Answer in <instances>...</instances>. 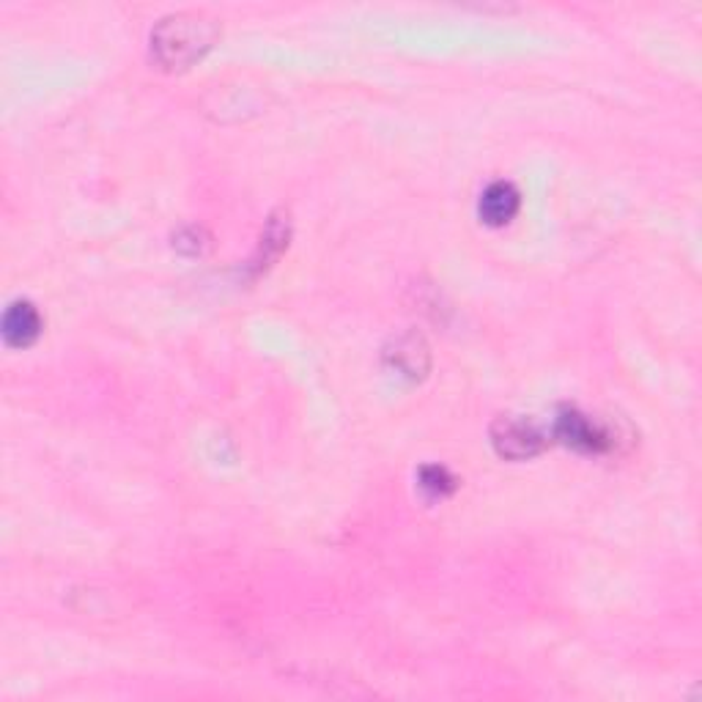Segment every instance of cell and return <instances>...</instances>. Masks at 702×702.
<instances>
[{"mask_svg":"<svg viewBox=\"0 0 702 702\" xmlns=\"http://www.w3.org/2000/svg\"><path fill=\"white\" fill-rule=\"evenodd\" d=\"M552 431H555V437L560 439L563 444L579 450V453L598 455L612 450L615 444L612 431H609L604 422H598L596 418H590V415L579 412V409L574 407H563L560 412H557L555 428H552Z\"/></svg>","mask_w":702,"mask_h":702,"instance_id":"3957f363","label":"cell"},{"mask_svg":"<svg viewBox=\"0 0 702 702\" xmlns=\"http://www.w3.org/2000/svg\"><path fill=\"white\" fill-rule=\"evenodd\" d=\"M289 237H291V226H289V217L283 214H272L270 222H266L264 233H261V244H259V253L253 259V272H266L277 259L285 248H289Z\"/></svg>","mask_w":702,"mask_h":702,"instance_id":"52a82bcc","label":"cell"},{"mask_svg":"<svg viewBox=\"0 0 702 702\" xmlns=\"http://www.w3.org/2000/svg\"><path fill=\"white\" fill-rule=\"evenodd\" d=\"M387 365L396 370L398 376H407V379H420L428 370V346L422 344L420 335H401L398 340H392L390 349L385 352Z\"/></svg>","mask_w":702,"mask_h":702,"instance_id":"8992f818","label":"cell"},{"mask_svg":"<svg viewBox=\"0 0 702 702\" xmlns=\"http://www.w3.org/2000/svg\"><path fill=\"white\" fill-rule=\"evenodd\" d=\"M220 25L207 14L179 11L159 20L151 31V59L163 70H187L214 48Z\"/></svg>","mask_w":702,"mask_h":702,"instance_id":"6da1fadb","label":"cell"},{"mask_svg":"<svg viewBox=\"0 0 702 702\" xmlns=\"http://www.w3.org/2000/svg\"><path fill=\"white\" fill-rule=\"evenodd\" d=\"M518 207H522V196H518V190L511 181H492V185L481 192L478 214H481V220L486 222V226L500 228L507 226V222L518 214Z\"/></svg>","mask_w":702,"mask_h":702,"instance_id":"5b68a950","label":"cell"},{"mask_svg":"<svg viewBox=\"0 0 702 702\" xmlns=\"http://www.w3.org/2000/svg\"><path fill=\"white\" fill-rule=\"evenodd\" d=\"M42 335V316L36 305L28 300H17L3 313V340L14 349H25Z\"/></svg>","mask_w":702,"mask_h":702,"instance_id":"277c9868","label":"cell"},{"mask_svg":"<svg viewBox=\"0 0 702 702\" xmlns=\"http://www.w3.org/2000/svg\"><path fill=\"white\" fill-rule=\"evenodd\" d=\"M546 431L522 415H502L492 426V444L502 459L524 461L538 455L546 448Z\"/></svg>","mask_w":702,"mask_h":702,"instance_id":"7a4b0ae2","label":"cell"},{"mask_svg":"<svg viewBox=\"0 0 702 702\" xmlns=\"http://www.w3.org/2000/svg\"><path fill=\"white\" fill-rule=\"evenodd\" d=\"M418 481H420L422 492H426L428 496H433V500H442V496H450V494L455 492V489H459V481H455L453 472H450L448 467H442V464L420 467Z\"/></svg>","mask_w":702,"mask_h":702,"instance_id":"ba28073f","label":"cell"}]
</instances>
